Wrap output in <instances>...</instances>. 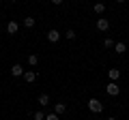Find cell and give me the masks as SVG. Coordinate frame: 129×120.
<instances>
[{"label":"cell","instance_id":"cell-1","mask_svg":"<svg viewBox=\"0 0 129 120\" xmlns=\"http://www.w3.org/2000/svg\"><path fill=\"white\" fill-rule=\"evenodd\" d=\"M88 109H90L92 114H101L103 111V103L99 101V99H90V101H88Z\"/></svg>","mask_w":129,"mask_h":120},{"label":"cell","instance_id":"cell-2","mask_svg":"<svg viewBox=\"0 0 129 120\" xmlns=\"http://www.w3.org/2000/svg\"><path fill=\"white\" fill-rule=\"evenodd\" d=\"M106 92L110 94V97H118V92H120L118 84H116V82H110V84H108V86H106Z\"/></svg>","mask_w":129,"mask_h":120},{"label":"cell","instance_id":"cell-3","mask_svg":"<svg viewBox=\"0 0 129 120\" xmlns=\"http://www.w3.org/2000/svg\"><path fill=\"white\" fill-rule=\"evenodd\" d=\"M97 30H101V32H108V30H110V19L99 17V19H97Z\"/></svg>","mask_w":129,"mask_h":120},{"label":"cell","instance_id":"cell-4","mask_svg":"<svg viewBox=\"0 0 129 120\" xmlns=\"http://www.w3.org/2000/svg\"><path fill=\"white\" fill-rule=\"evenodd\" d=\"M60 37H62V34H60L58 30H56V28L47 30V41H50V43H58V41H60Z\"/></svg>","mask_w":129,"mask_h":120},{"label":"cell","instance_id":"cell-5","mask_svg":"<svg viewBox=\"0 0 129 120\" xmlns=\"http://www.w3.org/2000/svg\"><path fill=\"white\" fill-rule=\"evenodd\" d=\"M17 30H19V24L17 22H9V24H7V34H17Z\"/></svg>","mask_w":129,"mask_h":120},{"label":"cell","instance_id":"cell-6","mask_svg":"<svg viewBox=\"0 0 129 120\" xmlns=\"http://www.w3.org/2000/svg\"><path fill=\"white\" fill-rule=\"evenodd\" d=\"M26 73V71L22 69V65H13L11 67V75H13V77H19V75H24Z\"/></svg>","mask_w":129,"mask_h":120},{"label":"cell","instance_id":"cell-7","mask_svg":"<svg viewBox=\"0 0 129 120\" xmlns=\"http://www.w3.org/2000/svg\"><path fill=\"white\" fill-rule=\"evenodd\" d=\"M108 77H110V82H116L120 77V71L118 69H108Z\"/></svg>","mask_w":129,"mask_h":120},{"label":"cell","instance_id":"cell-8","mask_svg":"<svg viewBox=\"0 0 129 120\" xmlns=\"http://www.w3.org/2000/svg\"><path fill=\"white\" fill-rule=\"evenodd\" d=\"M24 79H26L28 84H32L37 79V71H26V73H24Z\"/></svg>","mask_w":129,"mask_h":120},{"label":"cell","instance_id":"cell-9","mask_svg":"<svg viewBox=\"0 0 129 120\" xmlns=\"http://www.w3.org/2000/svg\"><path fill=\"white\" fill-rule=\"evenodd\" d=\"M64 111H67V105H64V103H54V114H64Z\"/></svg>","mask_w":129,"mask_h":120},{"label":"cell","instance_id":"cell-10","mask_svg":"<svg viewBox=\"0 0 129 120\" xmlns=\"http://www.w3.org/2000/svg\"><path fill=\"white\" fill-rule=\"evenodd\" d=\"M114 51H116V54H125V51H127V45H125L123 41H118V43L114 45Z\"/></svg>","mask_w":129,"mask_h":120},{"label":"cell","instance_id":"cell-11","mask_svg":"<svg viewBox=\"0 0 129 120\" xmlns=\"http://www.w3.org/2000/svg\"><path fill=\"white\" fill-rule=\"evenodd\" d=\"M92 11H95L97 15H101L103 11H106V5H103V2H95V7H92Z\"/></svg>","mask_w":129,"mask_h":120},{"label":"cell","instance_id":"cell-12","mask_svg":"<svg viewBox=\"0 0 129 120\" xmlns=\"http://www.w3.org/2000/svg\"><path fill=\"white\" fill-rule=\"evenodd\" d=\"M28 65H30V67H37L39 65V56L37 54H30V56H28Z\"/></svg>","mask_w":129,"mask_h":120},{"label":"cell","instance_id":"cell-13","mask_svg":"<svg viewBox=\"0 0 129 120\" xmlns=\"http://www.w3.org/2000/svg\"><path fill=\"white\" fill-rule=\"evenodd\" d=\"M39 105H50V94H39Z\"/></svg>","mask_w":129,"mask_h":120},{"label":"cell","instance_id":"cell-14","mask_svg":"<svg viewBox=\"0 0 129 120\" xmlns=\"http://www.w3.org/2000/svg\"><path fill=\"white\" fill-rule=\"evenodd\" d=\"M116 43H114V39H110V37H106L103 39V47H108V49H110V47H114Z\"/></svg>","mask_w":129,"mask_h":120},{"label":"cell","instance_id":"cell-15","mask_svg":"<svg viewBox=\"0 0 129 120\" xmlns=\"http://www.w3.org/2000/svg\"><path fill=\"white\" fill-rule=\"evenodd\" d=\"M35 26V17H24V28H32Z\"/></svg>","mask_w":129,"mask_h":120},{"label":"cell","instance_id":"cell-16","mask_svg":"<svg viewBox=\"0 0 129 120\" xmlns=\"http://www.w3.org/2000/svg\"><path fill=\"white\" fill-rule=\"evenodd\" d=\"M64 39H69V41H73V39H75V32H73V28H71V30H67V32H64Z\"/></svg>","mask_w":129,"mask_h":120},{"label":"cell","instance_id":"cell-17","mask_svg":"<svg viewBox=\"0 0 129 120\" xmlns=\"http://www.w3.org/2000/svg\"><path fill=\"white\" fill-rule=\"evenodd\" d=\"M32 118H35V120H45V114H43V111H35Z\"/></svg>","mask_w":129,"mask_h":120},{"label":"cell","instance_id":"cell-18","mask_svg":"<svg viewBox=\"0 0 129 120\" xmlns=\"http://www.w3.org/2000/svg\"><path fill=\"white\" fill-rule=\"evenodd\" d=\"M45 120H58V114H47Z\"/></svg>","mask_w":129,"mask_h":120},{"label":"cell","instance_id":"cell-19","mask_svg":"<svg viewBox=\"0 0 129 120\" xmlns=\"http://www.w3.org/2000/svg\"><path fill=\"white\" fill-rule=\"evenodd\" d=\"M50 2H52V5H56V7H58V5H62L64 0H50Z\"/></svg>","mask_w":129,"mask_h":120},{"label":"cell","instance_id":"cell-20","mask_svg":"<svg viewBox=\"0 0 129 120\" xmlns=\"http://www.w3.org/2000/svg\"><path fill=\"white\" fill-rule=\"evenodd\" d=\"M114 2H118V5H123V2H127V0H114Z\"/></svg>","mask_w":129,"mask_h":120},{"label":"cell","instance_id":"cell-21","mask_svg":"<svg viewBox=\"0 0 129 120\" xmlns=\"http://www.w3.org/2000/svg\"><path fill=\"white\" fill-rule=\"evenodd\" d=\"M9 2H17V0H9Z\"/></svg>","mask_w":129,"mask_h":120},{"label":"cell","instance_id":"cell-22","mask_svg":"<svg viewBox=\"0 0 129 120\" xmlns=\"http://www.w3.org/2000/svg\"><path fill=\"white\" fill-rule=\"evenodd\" d=\"M108 120H116V118H108Z\"/></svg>","mask_w":129,"mask_h":120},{"label":"cell","instance_id":"cell-23","mask_svg":"<svg viewBox=\"0 0 129 120\" xmlns=\"http://www.w3.org/2000/svg\"><path fill=\"white\" fill-rule=\"evenodd\" d=\"M0 2H2V0H0Z\"/></svg>","mask_w":129,"mask_h":120}]
</instances>
